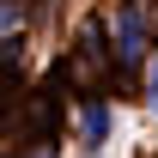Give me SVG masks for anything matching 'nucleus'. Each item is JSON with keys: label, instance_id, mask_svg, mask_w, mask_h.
Wrapping results in <instances>:
<instances>
[{"label": "nucleus", "instance_id": "nucleus-5", "mask_svg": "<svg viewBox=\"0 0 158 158\" xmlns=\"http://www.w3.org/2000/svg\"><path fill=\"white\" fill-rule=\"evenodd\" d=\"M19 19H24L19 6H12V0H0V31H19Z\"/></svg>", "mask_w": 158, "mask_h": 158}, {"label": "nucleus", "instance_id": "nucleus-4", "mask_svg": "<svg viewBox=\"0 0 158 158\" xmlns=\"http://www.w3.org/2000/svg\"><path fill=\"white\" fill-rule=\"evenodd\" d=\"M6 98H12V49L0 43V110H6Z\"/></svg>", "mask_w": 158, "mask_h": 158}, {"label": "nucleus", "instance_id": "nucleus-1", "mask_svg": "<svg viewBox=\"0 0 158 158\" xmlns=\"http://www.w3.org/2000/svg\"><path fill=\"white\" fill-rule=\"evenodd\" d=\"M116 55L128 61V67H134L140 55H146V19H140V6H122V19H116Z\"/></svg>", "mask_w": 158, "mask_h": 158}, {"label": "nucleus", "instance_id": "nucleus-6", "mask_svg": "<svg viewBox=\"0 0 158 158\" xmlns=\"http://www.w3.org/2000/svg\"><path fill=\"white\" fill-rule=\"evenodd\" d=\"M146 103L158 110V67H152V79H146Z\"/></svg>", "mask_w": 158, "mask_h": 158}, {"label": "nucleus", "instance_id": "nucleus-2", "mask_svg": "<svg viewBox=\"0 0 158 158\" xmlns=\"http://www.w3.org/2000/svg\"><path fill=\"white\" fill-rule=\"evenodd\" d=\"M73 85H79V91H98V85H103V67H98V31H85V37H79V49H73Z\"/></svg>", "mask_w": 158, "mask_h": 158}, {"label": "nucleus", "instance_id": "nucleus-3", "mask_svg": "<svg viewBox=\"0 0 158 158\" xmlns=\"http://www.w3.org/2000/svg\"><path fill=\"white\" fill-rule=\"evenodd\" d=\"M79 128H85V146H98V140L110 134V110H103V103H91V110H85V122H79Z\"/></svg>", "mask_w": 158, "mask_h": 158}]
</instances>
